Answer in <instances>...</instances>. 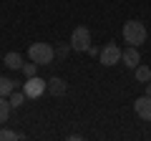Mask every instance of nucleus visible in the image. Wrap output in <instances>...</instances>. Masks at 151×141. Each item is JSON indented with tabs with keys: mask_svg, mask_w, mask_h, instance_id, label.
Wrapping results in <instances>:
<instances>
[{
	"mask_svg": "<svg viewBox=\"0 0 151 141\" xmlns=\"http://www.w3.org/2000/svg\"><path fill=\"white\" fill-rule=\"evenodd\" d=\"M134 76H136V81L139 83H149L151 81V65H136L134 68Z\"/></svg>",
	"mask_w": 151,
	"mask_h": 141,
	"instance_id": "9d476101",
	"label": "nucleus"
},
{
	"mask_svg": "<svg viewBox=\"0 0 151 141\" xmlns=\"http://www.w3.org/2000/svg\"><path fill=\"white\" fill-rule=\"evenodd\" d=\"M70 45H73V50H88L91 48V30H88L86 25H78L73 33H70Z\"/></svg>",
	"mask_w": 151,
	"mask_h": 141,
	"instance_id": "7ed1b4c3",
	"label": "nucleus"
},
{
	"mask_svg": "<svg viewBox=\"0 0 151 141\" xmlns=\"http://www.w3.org/2000/svg\"><path fill=\"white\" fill-rule=\"evenodd\" d=\"M28 58H30L33 63H38V65H48V63H53L55 50H53L50 43H33L30 48H28Z\"/></svg>",
	"mask_w": 151,
	"mask_h": 141,
	"instance_id": "f257e3e1",
	"label": "nucleus"
},
{
	"mask_svg": "<svg viewBox=\"0 0 151 141\" xmlns=\"http://www.w3.org/2000/svg\"><path fill=\"white\" fill-rule=\"evenodd\" d=\"M38 68H40L38 63H23V73H25V78H33V76H38Z\"/></svg>",
	"mask_w": 151,
	"mask_h": 141,
	"instance_id": "2eb2a0df",
	"label": "nucleus"
},
{
	"mask_svg": "<svg viewBox=\"0 0 151 141\" xmlns=\"http://www.w3.org/2000/svg\"><path fill=\"white\" fill-rule=\"evenodd\" d=\"M70 50H73V45H70V43H60L58 48H55V55H60V58H65V55H68Z\"/></svg>",
	"mask_w": 151,
	"mask_h": 141,
	"instance_id": "dca6fc26",
	"label": "nucleus"
},
{
	"mask_svg": "<svg viewBox=\"0 0 151 141\" xmlns=\"http://www.w3.org/2000/svg\"><path fill=\"white\" fill-rule=\"evenodd\" d=\"M121 60L126 63V68H136V65H139V60H141L139 48H136V45H129V48L124 50V55H121Z\"/></svg>",
	"mask_w": 151,
	"mask_h": 141,
	"instance_id": "0eeeda50",
	"label": "nucleus"
},
{
	"mask_svg": "<svg viewBox=\"0 0 151 141\" xmlns=\"http://www.w3.org/2000/svg\"><path fill=\"white\" fill-rule=\"evenodd\" d=\"M134 111H136V116H139V119L151 121V96L136 98V101H134Z\"/></svg>",
	"mask_w": 151,
	"mask_h": 141,
	"instance_id": "423d86ee",
	"label": "nucleus"
},
{
	"mask_svg": "<svg viewBox=\"0 0 151 141\" xmlns=\"http://www.w3.org/2000/svg\"><path fill=\"white\" fill-rule=\"evenodd\" d=\"M8 98H10V106H13V109H20L23 103H25V98H28V96H25V91H13Z\"/></svg>",
	"mask_w": 151,
	"mask_h": 141,
	"instance_id": "ddd939ff",
	"label": "nucleus"
},
{
	"mask_svg": "<svg viewBox=\"0 0 151 141\" xmlns=\"http://www.w3.org/2000/svg\"><path fill=\"white\" fill-rule=\"evenodd\" d=\"M10 111H13L10 98H8V96H0V124H5V121L10 119Z\"/></svg>",
	"mask_w": 151,
	"mask_h": 141,
	"instance_id": "9b49d317",
	"label": "nucleus"
},
{
	"mask_svg": "<svg viewBox=\"0 0 151 141\" xmlns=\"http://www.w3.org/2000/svg\"><path fill=\"white\" fill-rule=\"evenodd\" d=\"M121 55H124V50H121L119 45L108 43V45L101 48V63L103 65H116V63H121Z\"/></svg>",
	"mask_w": 151,
	"mask_h": 141,
	"instance_id": "20e7f679",
	"label": "nucleus"
},
{
	"mask_svg": "<svg viewBox=\"0 0 151 141\" xmlns=\"http://www.w3.org/2000/svg\"><path fill=\"white\" fill-rule=\"evenodd\" d=\"M48 91L53 93V96H65V91H68V86H65V81H63V78L53 76V78L48 81Z\"/></svg>",
	"mask_w": 151,
	"mask_h": 141,
	"instance_id": "6e6552de",
	"label": "nucleus"
},
{
	"mask_svg": "<svg viewBox=\"0 0 151 141\" xmlns=\"http://www.w3.org/2000/svg\"><path fill=\"white\" fill-rule=\"evenodd\" d=\"M5 65L10 70H23V58H20V53H5Z\"/></svg>",
	"mask_w": 151,
	"mask_h": 141,
	"instance_id": "1a4fd4ad",
	"label": "nucleus"
},
{
	"mask_svg": "<svg viewBox=\"0 0 151 141\" xmlns=\"http://www.w3.org/2000/svg\"><path fill=\"white\" fill-rule=\"evenodd\" d=\"M18 139H20V134H15L10 129H0V141H18Z\"/></svg>",
	"mask_w": 151,
	"mask_h": 141,
	"instance_id": "4468645a",
	"label": "nucleus"
},
{
	"mask_svg": "<svg viewBox=\"0 0 151 141\" xmlns=\"http://www.w3.org/2000/svg\"><path fill=\"white\" fill-rule=\"evenodd\" d=\"M124 40L129 45H136L139 48L141 43H146V25L139 20H129L124 25Z\"/></svg>",
	"mask_w": 151,
	"mask_h": 141,
	"instance_id": "f03ea898",
	"label": "nucleus"
},
{
	"mask_svg": "<svg viewBox=\"0 0 151 141\" xmlns=\"http://www.w3.org/2000/svg\"><path fill=\"white\" fill-rule=\"evenodd\" d=\"M15 91V81H10V78L0 76V96H10V93Z\"/></svg>",
	"mask_w": 151,
	"mask_h": 141,
	"instance_id": "f8f14e48",
	"label": "nucleus"
},
{
	"mask_svg": "<svg viewBox=\"0 0 151 141\" xmlns=\"http://www.w3.org/2000/svg\"><path fill=\"white\" fill-rule=\"evenodd\" d=\"M48 88V81H43V78H38V76H33V78H28L25 81V86H23V91H25V96L28 98H38L40 93Z\"/></svg>",
	"mask_w": 151,
	"mask_h": 141,
	"instance_id": "39448f33",
	"label": "nucleus"
},
{
	"mask_svg": "<svg viewBox=\"0 0 151 141\" xmlns=\"http://www.w3.org/2000/svg\"><path fill=\"white\" fill-rule=\"evenodd\" d=\"M146 96H151V83H149V86H146Z\"/></svg>",
	"mask_w": 151,
	"mask_h": 141,
	"instance_id": "f3484780",
	"label": "nucleus"
}]
</instances>
